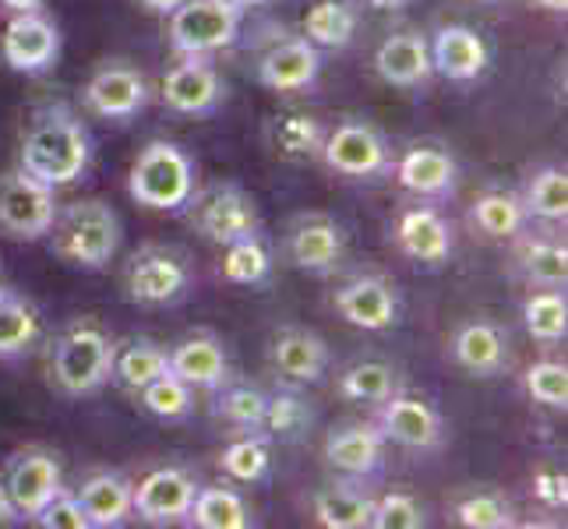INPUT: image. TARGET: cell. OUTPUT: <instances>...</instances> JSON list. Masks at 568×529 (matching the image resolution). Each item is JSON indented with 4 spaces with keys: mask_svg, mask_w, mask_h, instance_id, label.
<instances>
[{
    "mask_svg": "<svg viewBox=\"0 0 568 529\" xmlns=\"http://www.w3.org/2000/svg\"><path fill=\"white\" fill-rule=\"evenodd\" d=\"M477 4H495V0H477Z\"/></svg>",
    "mask_w": 568,
    "mask_h": 529,
    "instance_id": "9f6ffc18",
    "label": "cell"
},
{
    "mask_svg": "<svg viewBox=\"0 0 568 529\" xmlns=\"http://www.w3.org/2000/svg\"><path fill=\"white\" fill-rule=\"evenodd\" d=\"M18 512H14V505H11V498L4 495V484H0V526H4V522H11Z\"/></svg>",
    "mask_w": 568,
    "mask_h": 529,
    "instance_id": "816d5d0a",
    "label": "cell"
},
{
    "mask_svg": "<svg viewBox=\"0 0 568 529\" xmlns=\"http://www.w3.org/2000/svg\"><path fill=\"white\" fill-rule=\"evenodd\" d=\"M187 519L202 529H247L251 526V512L244 498L237 491H230V487H199Z\"/></svg>",
    "mask_w": 568,
    "mask_h": 529,
    "instance_id": "1f68e13d",
    "label": "cell"
},
{
    "mask_svg": "<svg viewBox=\"0 0 568 529\" xmlns=\"http://www.w3.org/2000/svg\"><path fill=\"white\" fill-rule=\"evenodd\" d=\"M378 430L385 441H396L403 448H435L442 441V417L424 399L392 391L382 403Z\"/></svg>",
    "mask_w": 568,
    "mask_h": 529,
    "instance_id": "2e32d148",
    "label": "cell"
},
{
    "mask_svg": "<svg viewBox=\"0 0 568 529\" xmlns=\"http://www.w3.org/2000/svg\"><path fill=\"white\" fill-rule=\"evenodd\" d=\"M336 311L339 318L364 332H385L399 318L396 286L382 276H357L336 289Z\"/></svg>",
    "mask_w": 568,
    "mask_h": 529,
    "instance_id": "9a60e30c",
    "label": "cell"
},
{
    "mask_svg": "<svg viewBox=\"0 0 568 529\" xmlns=\"http://www.w3.org/2000/svg\"><path fill=\"white\" fill-rule=\"evenodd\" d=\"M128 194L155 212H178L194 194V163L173 142H149L128 173Z\"/></svg>",
    "mask_w": 568,
    "mask_h": 529,
    "instance_id": "277c9868",
    "label": "cell"
},
{
    "mask_svg": "<svg viewBox=\"0 0 568 529\" xmlns=\"http://www.w3.org/2000/svg\"><path fill=\"white\" fill-rule=\"evenodd\" d=\"M311 424V409L304 406V399L297 396H286V391H280V396H272L268 406H265V424L272 435L280 438H293L301 435V430Z\"/></svg>",
    "mask_w": 568,
    "mask_h": 529,
    "instance_id": "bcb514c9",
    "label": "cell"
},
{
    "mask_svg": "<svg viewBox=\"0 0 568 529\" xmlns=\"http://www.w3.org/2000/svg\"><path fill=\"white\" fill-rule=\"evenodd\" d=\"M241 8L230 0H184L170 14V47L181 57H209L226 50L241 32Z\"/></svg>",
    "mask_w": 568,
    "mask_h": 529,
    "instance_id": "52a82bcc",
    "label": "cell"
},
{
    "mask_svg": "<svg viewBox=\"0 0 568 529\" xmlns=\"http://www.w3.org/2000/svg\"><path fill=\"white\" fill-rule=\"evenodd\" d=\"M382 448H385V438H382L378 427L349 424V427L336 430V435H328L325 459L332 469H339V474H346V477H367L378 469Z\"/></svg>",
    "mask_w": 568,
    "mask_h": 529,
    "instance_id": "603a6c76",
    "label": "cell"
},
{
    "mask_svg": "<svg viewBox=\"0 0 568 529\" xmlns=\"http://www.w3.org/2000/svg\"><path fill=\"white\" fill-rule=\"evenodd\" d=\"M191 265L187 254L166 244H145L131 254L124 268V289L131 304L142 307H166L187 297L191 289Z\"/></svg>",
    "mask_w": 568,
    "mask_h": 529,
    "instance_id": "8992f818",
    "label": "cell"
},
{
    "mask_svg": "<svg viewBox=\"0 0 568 529\" xmlns=\"http://www.w3.org/2000/svg\"><path fill=\"white\" fill-rule=\"evenodd\" d=\"M166 360H170V375H178L191 388H223L230 378L226 349L220 339L209 336V332L181 339L166 353Z\"/></svg>",
    "mask_w": 568,
    "mask_h": 529,
    "instance_id": "ac0fdd59",
    "label": "cell"
},
{
    "mask_svg": "<svg viewBox=\"0 0 568 529\" xmlns=\"http://www.w3.org/2000/svg\"><path fill=\"white\" fill-rule=\"evenodd\" d=\"M89 163H92V134L74 113L61 106L36 116V124L22 139V152H18V166L53 191L85 176Z\"/></svg>",
    "mask_w": 568,
    "mask_h": 529,
    "instance_id": "6da1fadb",
    "label": "cell"
},
{
    "mask_svg": "<svg viewBox=\"0 0 568 529\" xmlns=\"http://www.w3.org/2000/svg\"><path fill=\"white\" fill-rule=\"evenodd\" d=\"M268 462H272V456H268V445L262 438H237V441H230L223 448V456H220L223 474L230 480H237V484L265 480Z\"/></svg>",
    "mask_w": 568,
    "mask_h": 529,
    "instance_id": "60d3db41",
    "label": "cell"
},
{
    "mask_svg": "<svg viewBox=\"0 0 568 529\" xmlns=\"http://www.w3.org/2000/svg\"><path fill=\"white\" fill-rule=\"evenodd\" d=\"M371 508L375 501L354 487H325L315 495V519L328 529H364L371 526Z\"/></svg>",
    "mask_w": 568,
    "mask_h": 529,
    "instance_id": "d6a6232c",
    "label": "cell"
},
{
    "mask_svg": "<svg viewBox=\"0 0 568 529\" xmlns=\"http://www.w3.org/2000/svg\"><path fill=\"white\" fill-rule=\"evenodd\" d=\"M139 399L145 406V414H152V417H160V420H184L194 409V388L166 370V375H160L155 382H149L145 388H139Z\"/></svg>",
    "mask_w": 568,
    "mask_h": 529,
    "instance_id": "ab89813d",
    "label": "cell"
},
{
    "mask_svg": "<svg viewBox=\"0 0 568 529\" xmlns=\"http://www.w3.org/2000/svg\"><path fill=\"white\" fill-rule=\"evenodd\" d=\"M233 8H241V11H247V8H258V4H268V0H230Z\"/></svg>",
    "mask_w": 568,
    "mask_h": 529,
    "instance_id": "11a10c76",
    "label": "cell"
},
{
    "mask_svg": "<svg viewBox=\"0 0 568 529\" xmlns=\"http://www.w3.org/2000/svg\"><path fill=\"white\" fill-rule=\"evenodd\" d=\"M453 357L463 370L477 378H491L508 364V343L505 336L487 322H469L456 332Z\"/></svg>",
    "mask_w": 568,
    "mask_h": 529,
    "instance_id": "4316f807",
    "label": "cell"
},
{
    "mask_svg": "<svg viewBox=\"0 0 568 529\" xmlns=\"http://www.w3.org/2000/svg\"><path fill=\"white\" fill-rule=\"evenodd\" d=\"M139 4H142L149 14H173V11H178V8L184 4V0H139Z\"/></svg>",
    "mask_w": 568,
    "mask_h": 529,
    "instance_id": "f907efd6",
    "label": "cell"
},
{
    "mask_svg": "<svg viewBox=\"0 0 568 529\" xmlns=\"http://www.w3.org/2000/svg\"><path fill=\"white\" fill-rule=\"evenodd\" d=\"M364 4H371V8H378V11H392V8H403L406 0H364Z\"/></svg>",
    "mask_w": 568,
    "mask_h": 529,
    "instance_id": "f5cc1de1",
    "label": "cell"
},
{
    "mask_svg": "<svg viewBox=\"0 0 568 529\" xmlns=\"http://www.w3.org/2000/svg\"><path fill=\"white\" fill-rule=\"evenodd\" d=\"M523 325L537 343H561L568 336V301L561 289H540L523 304Z\"/></svg>",
    "mask_w": 568,
    "mask_h": 529,
    "instance_id": "e575fe53",
    "label": "cell"
},
{
    "mask_svg": "<svg viewBox=\"0 0 568 529\" xmlns=\"http://www.w3.org/2000/svg\"><path fill=\"white\" fill-rule=\"evenodd\" d=\"M39 307L29 297L0 289V360L22 357L39 339Z\"/></svg>",
    "mask_w": 568,
    "mask_h": 529,
    "instance_id": "83f0119b",
    "label": "cell"
},
{
    "mask_svg": "<svg viewBox=\"0 0 568 529\" xmlns=\"http://www.w3.org/2000/svg\"><path fill=\"white\" fill-rule=\"evenodd\" d=\"M357 32V14L343 0H318L304 14V39L325 50H343Z\"/></svg>",
    "mask_w": 568,
    "mask_h": 529,
    "instance_id": "f546056e",
    "label": "cell"
},
{
    "mask_svg": "<svg viewBox=\"0 0 568 529\" xmlns=\"http://www.w3.org/2000/svg\"><path fill=\"white\" fill-rule=\"evenodd\" d=\"M526 208L523 199L508 191H487L474 205V223L487 233V237H516V233L526 226Z\"/></svg>",
    "mask_w": 568,
    "mask_h": 529,
    "instance_id": "d590c367",
    "label": "cell"
},
{
    "mask_svg": "<svg viewBox=\"0 0 568 529\" xmlns=\"http://www.w3.org/2000/svg\"><path fill=\"white\" fill-rule=\"evenodd\" d=\"M272 272V254L262 244V237H244L233 241L223 251V279L237 286H258Z\"/></svg>",
    "mask_w": 568,
    "mask_h": 529,
    "instance_id": "74e56055",
    "label": "cell"
},
{
    "mask_svg": "<svg viewBox=\"0 0 568 529\" xmlns=\"http://www.w3.org/2000/svg\"><path fill=\"white\" fill-rule=\"evenodd\" d=\"M537 4H540L544 11H555V14H558V11L568 8V0H537Z\"/></svg>",
    "mask_w": 568,
    "mask_h": 529,
    "instance_id": "db71d44e",
    "label": "cell"
},
{
    "mask_svg": "<svg viewBox=\"0 0 568 529\" xmlns=\"http://www.w3.org/2000/svg\"><path fill=\"white\" fill-rule=\"evenodd\" d=\"M339 391L349 403H385L396 391V370L382 360H361L343 370Z\"/></svg>",
    "mask_w": 568,
    "mask_h": 529,
    "instance_id": "f35d334b",
    "label": "cell"
},
{
    "mask_svg": "<svg viewBox=\"0 0 568 529\" xmlns=\"http://www.w3.org/2000/svg\"><path fill=\"white\" fill-rule=\"evenodd\" d=\"M322 53L315 43H307L304 35L283 39L280 47H272L258 64V82L272 92H301L318 78Z\"/></svg>",
    "mask_w": 568,
    "mask_h": 529,
    "instance_id": "e0dca14e",
    "label": "cell"
},
{
    "mask_svg": "<svg viewBox=\"0 0 568 529\" xmlns=\"http://www.w3.org/2000/svg\"><path fill=\"white\" fill-rule=\"evenodd\" d=\"M166 370H170L166 349L155 346L152 339H134L124 349H116V357H113V382L124 385L128 391L145 388L149 382L166 375Z\"/></svg>",
    "mask_w": 568,
    "mask_h": 529,
    "instance_id": "4dcf8cb0",
    "label": "cell"
},
{
    "mask_svg": "<svg viewBox=\"0 0 568 529\" xmlns=\"http://www.w3.org/2000/svg\"><path fill=\"white\" fill-rule=\"evenodd\" d=\"M399 184L417 194V199H442L456 187V163L453 155L430 145H414L403 160L396 163Z\"/></svg>",
    "mask_w": 568,
    "mask_h": 529,
    "instance_id": "cb8c5ba5",
    "label": "cell"
},
{
    "mask_svg": "<svg viewBox=\"0 0 568 529\" xmlns=\"http://www.w3.org/2000/svg\"><path fill=\"white\" fill-rule=\"evenodd\" d=\"M534 495L547 508H565L568 505V477L561 469H540L534 477Z\"/></svg>",
    "mask_w": 568,
    "mask_h": 529,
    "instance_id": "c3c4849f",
    "label": "cell"
},
{
    "mask_svg": "<svg viewBox=\"0 0 568 529\" xmlns=\"http://www.w3.org/2000/svg\"><path fill=\"white\" fill-rule=\"evenodd\" d=\"M160 95L173 113L205 116L223 100V78L215 74L205 57H184L178 68L166 71Z\"/></svg>",
    "mask_w": 568,
    "mask_h": 529,
    "instance_id": "4fadbf2b",
    "label": "cell"
},
{
    "mask_svg": "<svg viewBox=\"0 0 568 529\" xmlns=\"http://www.w3.org/2000/svg\"><path fill=\"white\" fill-rule=\"evenodd\" d=\"M121 215H116L100 199H82L68 205L64 212L57 208L50 226V251L71 268L100 272L113 262L116 247H121Z\"/></svg>",
    "mask_w": 568,
    "mask_h": 529,
    "instance_id": "3957f363",
    "label": "cell"
},
{
    "mask_svg": "<svg viewBox=\"0 0 568 529\" xmlns=\"http://www.w3.org/2000/svg\"><path fill=\"white\" fill-rule=\"evenodd\" d=\"M526 215H537L544 223H565L568 215V176L558 166H547L534 176V184L523 194Z\"/></svg>",
    "mask_w": 568,
    "mask_h": 529,
    "instance_id": "8d00e7d4",
    "label": "cell"
},
{
    "mask_svg": "<svg viewBox=\"0 0 568 529\" xmlns=\"http://www.w3.org/2000/svg\"><path fill=\"white\" fill-rule=\"evenodd\" d=\"M272 364L283 378L290 382H318L328 367V349L325 343L315 336V332H304V328H286L272 343Z\"/></svg>",
    "mask_w": 568,
    "mask_h": 529,
    "instance_id": "484cf974",
    "label": "cell"
},
{
    "mask_svg": "<svg viewBox=\"0 0 568 529\" xmlns=\"http://www.w3.org/2000/svg\"><path fill=\"white\" fill-rule=\"evenodd\" d=\"M322 160L343 176H375L388 170V149L382 134L364 121H346L322 142Z\"/></svg>",
    "mask_w": 568,
    "mask_h": 529,
    "instance_id": "7c38bea8",
    "label": "cell"
},
{
    "mask_svg": "<svg viewBox=\"0 0 568 529\" xmlns=\"http://www.w3.org/2000/svg\"><path fill=\"white\" fill-rule=\"evenodd\" d=\"M396 241L403 254H409L420 265H442L453 254V230H448L445 215L435 208H406L396 223Z\"/></svg>",
    "mask_w": 568,
    "mask_h": 529,
    "instance_id": "d6986e66",
    "label": "cell"
},
{
    "mask_svg": "<svg viewBox=\"0 0 568 529\" xmlns=\"http://www.w3.org/2000/svg\"><path fill=\"white\" fill-rule=\"evenodd\" d=\"M131 495H134V484L121 474H95L89 477L82 487H78V505L89 519V529H110V526H121L128 522L131 512Z\"/></svg>",
    "mask_w": 568,
    "mask_h": 529,
    "instance_id": "7402d4cb",
    "label": "cell"
},
{
    "mask_svg": "<svg viewBox=\"0 0 568 529\" xmlns=\"http://www.w3.org/2000/svg\"><path fill=\"white\" fill-rule=\"evenodd\" d=\"M375 68L388 85H399V89L424 85L427 78L435 74V68H430V50L414 32L388 35L375 53Z\"/></svg>",
    "mask_w": 568,
    "mask_h": 529,
    "instance_id": "d4e9b609",
    "label": "cell"
},
{
    "mask_svg": "<svg viewBox=\"0 0 568 529\" xmlns=\"http://www.w3.org/2000/svg\"><path fill=\"white\" fill-rule=\"evenodd\" d=\"M371 526L375 529H424L427 516H424V505L414 495H385L382 501H375L371 508Z\"/></svg>",
    "mask_w": 568,
    "mask_h": 529,
    "instance_id": "f6af8a7d",
    "label": "cell"
},
{
    "mask_svg": "<svg viewBox=\"0 0 568 529\" xmlns=\"http://www.w3.org/2000/svg\"><path fill=\"white\" fill-rule=\"evenodd\" d=\"M187 220L194 233H202L209 244H233L244 237H262V215L254 199L237 184H209L205 191L191 194Z\"/></svg>",
    "mask_w": 568,
    "mask_h": 529,
    "instance_id": "5b68a950",
    "label": "cell"
},
{
    "mask_svg": "<svg viewBox=\"0 0 568 529\" xmlns=\"http://www.w3.org/2000/svg\"><path fill=\"white\" fill-rule=\"evenodd\" d=\"M61 462H57L53 452H43V448H29V452H18L8 462L4 474V495L11 498L14 512L36 519L43 512V505L61 491Z\"/></svg>",
    "mask_w": 568,
    "mask_h": 529,
    "instance_id": "8fae6325",
    "label": "cell"
},
{
    "mask_svg": "<svg viewBox=\"0 0 568 529\" xmlns=\"http://www.w3.org/2000/svg\"><path fill=\"white\" fill-rule=\"evenodd\" d=\"M57 215L53 187L29 176L22 166L0 176V237L8 241H43Z\"/></svg>",
    "mask_w": 568,
    "mask_h": 529,
    "instance_id": "ba28073f",
    "label": "cell"
},
{
    "mask_svg": "<svg viewBox=\"0 0 568 529\" xmlns=\"http://www.w3.org/2000/svg\"><path fill=\"white\" fill-rule=\"evenodd\" d=\"M430 50V68L438 74H445L448 82H469L487 68V43L466 26H445L438 29L435 43L427 47Z\"/></svg>",
    "mask_w": 568,
    "mask_h": 529,
    "instance_id": "ffe728a7",
    "label": "cell"
},
{
    "mask_svg": "<svg viewBox=\"0 0 568 529\" xmlns=\"http://www.w3.org/2000/svg\"><path fill=\"white\" fill-rule=\"evenodd\" d=\"M516 262L526 283H534L540 289H561L568 279V247L558 241H547V237L523 241L516 251Z\"/></svg>",
    "mask_w": 568,
    "mask_h": 529,
    "instance_id": "f1b7e54d",
    "label": "cell"
},
{
    "mask_svg": "<svg viewBox=\"0 0 568 529\" xmlns=\"http://www.w3.org/2000/svg\"><path fill=\"white\" fill-rule=\"evenodd\" d=\"M11 14H36L47 8V0H0Z\"/></svg>",
    "mask_w": 568,
    "mask_h": 529,
    "instance_id": "681fc988",
    "label": "cell"
},
{
    "mask_svg": "<svg viewBox=\"0 0 568 529\" xmlns=\"http://www.w3.org/2000/svg\"><path fill=\"white\" fill-rule=\"evenodd\" d=\"M526 391L530 399L551 409H565L568 406V367L558 360H540L526 370Z\"/></svg>",
    "mask_w": 568,
    "mask_h": 529,
    "instance_id": "b9f144b4",
    "label": "cell"
},
{
    "mask_svg": "<svg viewBox=\"0 0 568 529\" xmlns=\"http://www.w3.org/2000/svg\"><path fill=\"white\" fill-rule=\"evenodd\" d=\"M456 522L466 529H505V526H513V508L491 491L469 495L456 505Z\"/></svg>",
    "mask_w": 568,
    "mask_h": 529,
    "instance_id": "7bdbcfd3",
    "label": "cell"
},
{
    "mask_svg": "<svg viewBox=\"0 0 568 529\" xmlns=\"http://www.w3.org/2000/svg\"><path fill=\"white\" fill-rule=\"evenodd\" d=\"M149 103V82L142 71L128 64L100 68L85 85V106L106 121H128Z\"/></svg>",
    "mask_w": 568,
    "mask_h": 529,
    "instance_id": "5bb4252c",
    "label": "cell"
},
{
    "mask_svg": "<svg viewBox=\"0 0 568 529\" xmlns=\"http://www.w3.org/2000/svg\"><path fill=\"white\" fill-rule=\"evenodd\" d=\"M116 343L95 318H78L50 346V382L57 391L78 399L92 396L113 378Z\"/></svg>",
    "mask_w": 568,
    "mask_h": 529,
    "instance_id": "7a4b0ae2",
    "label": "cell"
},
{
    "mask_svg": "<svg viewBox=\"0 0 568 529\" xmlns=\"http://www.w3.org/2000/svg\"><path fill=\"white\" fill-rule=\"evenodd\" d=\"M194 495H199V484H194L191 474H184L178 466H160L134 484L131 512L149 526L181 522L191 516Z\"/></svg>",
    "mask_w": 568,
    "mask_h": 529,
    "instance_id": "30bf717a",
    "label": "cell"
},
{
    "mask_svg": "<svg viewBox=\"0 0 568 529\" xmlns=\"http://www.w3.org/2000/svg\"><path fill=\"white\" fill-rule=\"evenodd\" d=\"M265 406H268V396H262L258 388H226L220 403H215V414L230 420L233 427L254 430L265 424Z\"/></svg>",
    "mask_w": 568,
    "mask_h": 529,
    "instance_id": "ee69618b",
    "label": "cell"
},
{
    "mask_svg": "<svg viewBox=\"0 0 568 529\" xmlns=\"http://www.w3.org/2000/svg\"><path fill=\"white\" fill-rule=\"evenodd\" d=\"M57 57H61V32L43 11L11 14L0 32V61L18 74H39L53 68Z\"/></svg>",
    "mask_w": 568,
    "mask_h": 529,
    "instance_id": "9c48e42d",
    "label": "cell"
},
{
    "mask_svg": "<svg viewBox=\"0 0 568 529\" xmlns=\"http://www.w3.org/2000/svg\"><path fill=\"white\" fill-rule=\"evenodd\" d=\"M290 258L297 268L328 272L343 258V230L328 215H304L290 230Z\"/></svg>",
    "mask_w": 568,
    "mask_h": 529,
    "instance_id": "44dd1931",
    "label": "cell"
},
{
    "mask_svg": "<svg viewBox=\"0 0 568 529\" xmlns=\"http://www.w3.org/2000/svg\"><path fill=\"white\" fill-rule=\"evenodd\" d=\"M32 522L43 526V529H89V519L82 512V505H78V498L68 495L64 487L43 505V512H39Z\"/></svg>",
    "mask_w": 568,
    "mask_h": 529,
    "instance_id": "7dc6e473",
    "label": "cell"
},
{
    "mask_svg": "<svg viewBox=\"0 0 568 529\" xmlns=\"http://www.w3.org/2000/svg\"><path fill=\"white\" fill-rule=\"evenodd\" d=\"M325 131L311 113H283L272 121V145L286 160H315L322 155Z\"/></svg>",
    "mask_w": 568,
    "mask_h": 529,
    "instance_id": "836d02e7",
    "label": "cell"
}]
</instances>
